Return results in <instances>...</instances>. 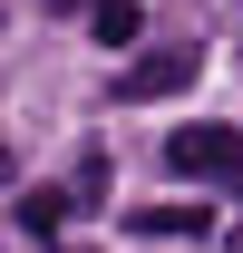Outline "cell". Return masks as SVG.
I'll use <instances>...</instances> for the list:
<instances>
[{
	"instance_id": "cell-1",
	"label": "cell",
	"mask_w": 243,
	"mask_h": 253,
	"mask_svg": "<svg viewBox=\"0 0 243 253\" xmlns=\"http://www.w3.org/2000/svg\"><path fill=\"white\" fill-rule=\"evenodd\" d=\"M165 166L195 175V185L243 195V126H175V136H165Z\"/></svg>"
},
{
	"instance_id": "cell-2",
	"label": "cell",
	"mask_w": 243,
	"mask_h": 253,
	"mask_svg": "<svg viewBox=\"0 0 243 253\" xmlns=\"http://www.w3.org/2000/svg\"><path fill=\"white\" fill-rule=\"evenodd\" d=\"M175 88H195V49H156V59L117 68V107H156V97H175Z\"/></svg>"
},
{
	"instance_id": "cell-3",
	"label": "cell",
	"mask_w": 243,
	"mask_h": 253,
	"mask_svg": "<svg viewBox=\"0 0 243 253\" xmlns=\"http://www.w3.org/2000/svg\"><path fill=\"white\" fill-rule=\"evenodd\" d=\"M126 224H136V234H214V214H204V205H136Z\"/></svg>"
},
{
	"instance_id": "cell-4",
	"label": "cell",
	"mask_w": 243,
	"mask_h": 253,
	"mask_svg": "<svg viewBox=\"0 0 243 253\" xmlns=\"http://www.w3.org/2000/svg\"><path fill=\"white\" fill-rule=\"evenodd\" d=\"M88 20H97L107 49H136V30H146V20H136V0H88Z\"/></svg>"
},
{
	"instance_id": "cell-5",
	"label": "cell",
	"mask_w": 243,
	"mask_h": 253,
	"mask_svg": "<svg viewBox=\"0 0 243 253\" xmlns=\"http://www.w3.org/2000/svg\"><path fill=\"white\" fill-rule=\"evenodd\" d=\"M68 205H78V195H49V185H39V195H20V224H30V234H59Z\"/></svg>"
},
{
	"instance_id": "cell-6",
	"label": "cell",
	"mask_w": 243,
	"mask_h": 253,
	"mask_svg": "<svg viewBox=\"0 0 243 253\" xmlns=\"http://www.w3.org/2000/svg\"><path fill=\"white\" fill-rule=\"evenodd\" d=\"M49 10H88V0H49Z\"/></svg>"
}]
</instances>
